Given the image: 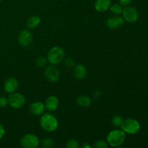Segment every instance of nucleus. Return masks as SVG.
<instances>
[{
  "label": "nucleus",
  "mask_w": 148,
  "mask_h": 148,
  "mask_svg": "<svg viewBox=\"0 0 148 148\" xmlns=\"http://www.w3.org/2000/svg\"><path fill=\"white\" fill-rule=\"evenodd\" d=\"M121 128L125 134H135L140 131V124L137 120L134 119H127L123 121Z\"/></svg>",
  "instance_id": "nucleus-4"
},
{
  "label": "nucleus",
  "mask_w": 148,
  "mask_h": 148,
  "mask_svg": "<svg viewBox=\"0 0 148 148\" xmlns=\"http://www.w3.org/2000/svg\"><path fill=\"white\" fill-rule=\"evenodd\" d=\"M1 1V0H0V1Z\"/></svg>",
  "instance_id": "nucleus-28"
},
{
  "label": "nucleus",
  "mask_w": 148,
  "mask_h": 148,
  "mask_svg": "<svg viewBox=\"0 0 148 148\" xmlns=\"http://www.w3.org/2000/svg\"><path fill=\"white\" fill-rule=\"evenodd\" d=\"M95 147L97 148H106L108 147V143L104 140H98L95 143Z\"/></svg>",
  "instance_id": "nucleus-23"
},
{
  "label": "nucleus",
  "mask_w": 148,
  "mask_h": 148,
  "mask_svg": "<svg viewBox=\"0 0 148 148\" xmlns=\"http://www.w3.org/2000/svg\"><path fill=\"white\" fill-rule=\"evenodd\" d=\"M74 75L77 79L79 80L84 79L87 76L86 67L83 64L77 65L74 69Z\"/></svg>",
  "instance_id": "nucleus-15"
},
{
  "label": "nucleus",
  "mask_w": 148,
  "mask_h": 148,
  "mask_svg": "<svg viewBox=\"0 0 148 148\" xmlns=\"http://www.w3.org/2000/svg\"><path fill=\"white\" fill-rule=\"evenodd\" d=\"M8 103L12 108L19 109L25 103V98L21 93L14 92L12 93H10L8 97Z\"/></svg>",
  "instance_id": "nucleus-5"
},
{
  "label": "nucleus",
  "mask_w": 148,
  "mask_h": 148,
  "mask_svg": "<svg viewBox=\"0 0 148 148\" xmlns=\"http://www.w3.org/2000/svg\"><path fill=\"white\" fill-rule=\"evenodd\" d=\"M40 23V18L38 16H32L27 20V27L29 29H36Z\"/></svg>",
  "instance_id": "nucleus-16"
},
{
  "label": "nucleus",
  "mask_w": 148,
  "mask_h": 148,
  "mask_svg": "<svg viewBox=\"0 0 148 148\" xmlns=\"http://www.w3.org/2000/svg\"><path fill=\"white\" fill-rule=\"evenodd\" d=\"M33 40L32 33L27 30H22L18 35L19 43L23 47H28L30 46Z\"/></svg>",
  "instance_id": "nucleus-9"
},
{
  "label": "nucleus",
  "mask_w": 148,
  "mask_h": 148,
  "mask_svg": "<svg viewBox=\"0 0 148 148\" xmlns=\"http://www.w3.org/2000/svg\"><path fill=\"white\" fill-rule=\"evenodd\" d=\"M39 139L36 134H27L20 140V145L24 148H36L39 146Z\"/></svg>",
  "instance_id": "nucleus-6"
},
{
  "label": "nucleus",
  "mask_w": 148,
  "mask_h": 148,
  "mask_svg": "<svg viewBox=\"0 0 148 148\" xmlns=\"http://www.w3.org/2000/svg\"><path fill=\"white\" fill-rule=\"evenodd\" d=\"M4 133H5V130H4V127L0 124V139H1L4 137Z\"/></svg>",
  "instance_id": "nucleus-26"
},
{
  "label": "nucleus",
  "mask_w": 148,
  "mask_h": 148,
  "mask_svg": "<svg viewBox=\"0 0 148 148\" xmlns=\"http://www.w3.org/2000/svg\"><path fill=\"white\" fill-rule=\"evenodd\" d=\"M110 10H111V13L116 15H119V14H121L123 12V8L120 4H114L111 5L110 7Z\"/></svg>",
  "instance_id": "nucleus-18"
},
{
  "label": "nucleus",
  "mask_w": 148,
  "mask_h": 148,
  "mask_svg": "<svg viewBox=\"0 0 148 148\" xmlns=\"http://www.w3.org/2000/svg\"><path fill=\"white\" fill-rule=\"evenodd\" d=\"M111 5V0H97L95 3V9L98 12H103L110 8Z\"/></svg>",
  "instance_id": "nucleus-14"
},
{
  "label": "nucleus",
  "mask_w": 148,
  "mask_h": 148,
  "mask_svg": "<svg viewBox=\"0 0 148 148\" xmlns=\"http://www.w3.org/2000/svg\"><path fill=\"white\" fill-rule=\"evenodd\" d=\"M122 14L123 18L128 23H135L138 20V12L133 7H126L125 8L123 9Z\"/></svg>",
  "instance_id": "nucleus-7"
},
{
  "label": "nucleus",
  "mask_w": 148,
  "mask_h": 148,
  "mask_svg": "<svg viewBox=\"0 0 148 148\" xmlns=\"http://www.w3.org/2000/svg\"><path fill=\"white\" fill-rule=\"evenodd\" d=\"M44 76L49 82H56L59 80L60 72L59 69L54 66H49L44 71Z\"/></svg>",
  "instance_id": "nucleus-8"
},
{
  "label": "nucleus",
  "mask_w": 148,
  "mask_h": 148,
  "mask_svg": "<svg viewBox=\"0 0 148 148\" xmlns=\"http://www.w3.org/2000/svg\"><path fill=\"white\" fill-rule=\"evenodd\" d=\"M59 106V100L54 95H51L45 102V107L49 111H54Z\"/></svg>",
  "instance_id": "nucleus-12"
},
{
  "label": "nucleus",
  "mask_w": 148,
  "mask_h": 148,
  "mask_svg": "<svg viewBox=\"0 0 148 148\" xmlns=\"http://www.w3.org/2000/svg\"><path fill=\"white\" fill-rule=\"evenodd\" d=\"M92 103V99L86 95H80L77 99V103L81 107H88Z\"/></svg>",
  "instance_id": "nucleus-17"
},
{
  "label": "nucleus",
  "mask_w": 148,
  "mask_h": 148,
  "mask_svg": "<svg viewBox=\"0 0 148 148\" xmlns=\"http://www.w3.org/2000/svg\"><path fill=\"white\" fill-rule=\"evenodd\" d=\"M124 24V19L120 16H115L111 17L107 20L106 25L108 28L111 30H116V29L120 28L122 27Z\"/></svg>",
  "instance_id": "nucleus-10"
},
{
  "label": "nucleus",
  "mask_w": 148,
  "mask_h": 148,
  "mask_svg": "<svg viewBox=\"0 0 148 148\" xmlns=\"http://www.w3.org/2000/svg\"><path fill=\"white\" fill-rule=\"evenodd\" d=\"M107 143L111 147H119L126 140L125 132L122 130H112L107 136Z\"/></svg>",
  "instance_id": "nucleus-2"
},
{
  "label": "nucleus",
  "mask_w": 148,
  "mask_h": 148,
  "mask_svg": "<svg viewBox=\"0 0 148 148\" xmlns=\"http://www.w3.org/2000/svg\"><path fill=\"white\" fill-rule=\"evenodd\" d=\"M65 52L62 48L54 46L49 50L47 54V61L52 65L59 64L63 61Z\"/></svg>",
  "instance_id": "nucleus-3"
},
{
  "label": "nucleus",
  "mask_w": 148,
  "mask_h": 148,
  "mask_svg": "<svg viewBox=\"0 0 148 148\" xmlns=\"http://www.w3.org/2000/svg\"><path fill=\"white\" fill-rule=\"evenodd\" d=\"M122 122H123V119L121 116H120L119 115H116L114 116H113L112 124L114 127H121Z\"/></svg>",
  "instance_id": "nucleus-20"
},
{
  "label": "nucleus",
  "mask_w": 148,
  "mask_h": 148,
  "mask_svg": "<svg viewBox=\"0 0 148 148\" xmlns=\"http://www.w3.org/2000/svg\"><path fill=\"white\" fill-rule=\"evenodd\" d=\"M8 104V99L4 97H0V108H4Z\"/></svg>",
  "instance_id": "nucleus-24"
},
{
  "label": "nucleus",
  "mask_w": 148,
  "mask_h": 148,
  "mask_svg": "<svg viewBox=\"0 0 148 148\" xmlns=\"http://www.w3.org/2000/svg\"><path fill=\"white\" fill-rule=\"evenodd\" d=\"M132 0H119V2L121 6H128L131 4Z\"/></svg>",
  "instance_id": "nucleus-25"
},
{
  "label": "nucleus",
  "mask_w": 148,
  "mask_h": 148,
  "mask_svg": "<svg viewBox=\"0 0 148 148\" xmlns=\"http://www.w3.org/2000/svg\"><path fill=\"white\" fill-rule=\"evenodd\" d=\"M83 147H90V145H84Z\"/></svg>",
  "instance_id": "nucleus-27"
},
{
  "label": "nucleus",
  "mask_w": 148,
  "mask_h": 148,
  "mask_svg": "<svg viewBox=\"0 0 148 148\" xmlns=\"http://www.w3.org/2000/svg\"><path fill=\"white\" fill-rule=\"evenodd\" d=\"M41 145L43 147L51 148L54 145V141L51 138H46L43 139L41 142Z\"/></svg>",
  "instance_id": "nucleus-19"
},
{
  "label": "nucleus",
  "mask_w": 148,
  "mask_h": 148,
  "mask_svg": "<svg viewBox=\"0 0 148 148\" xmlns=\"http://www.w3.org/2000/svg\"><path fill=\"white\" fill-rule=\"evenodd\" d=\"M40 125L44 131L47 132H53L58 128L59 123L54 116L49 113H46L40 117Z\"/></svg>",
  "instance_id": "nucleus-1"
},
{
  "label": "nucleus",
  "mask_w": 148,
  "mask_h": 148,
  "mask_svg": "<svg viewBox=\"0 0 148 148\" xmlns=\"http://www.w3.org/2000/svg\"><path fill=\"white\" fill-rule=\"evenodd\" d=\"M46 62H47V59L45 57H43V56H38L36 60V65L38 67H43V66H45L46 64Z\"/></svg>",
  "instance_id": "nucleus-21"
},
{
  "label": "nucleus",
  "mask_w": 148,
  "mask_h": 148,
  "mask_svg": "<svg viewBox=\"0 0 148 148\" xmlns=\"http://www.w3.org/2000/svg\"><path fill=\"white\" fill-rule=\"evenodd\" d=\"M18 81L14 77H10L5 81L4 85V90L8 93H12L15 92L18 88Z\"/></svg>",
  "instance_id": "nucleus-11"
},
{
  "label": "nucleus",
  "mask_w": 148,
  "mask_h": 148,
  "mask_svg": "<svg viewBox=\"0 0 148 148\" xmlns=\"http://www.w3.org/2000/svg\"><path fill=\"white\" fill-rule=\"evenodd\" d=\"M45 111V105L41 102L33 103L30 106V111L35 116H40Z\"/></svg>",
  "instance_id": "nucleus-13"
},
{
  "label": "nucleus",
  "mask_w": 148,
  "mask_h": 148,
  "mask_svg": "<svg viewBox=\"0 0 148 148\" xmlns=\"http://www.w3.org/2000/svg\"><path fill=\"white\" fill-rule=\"evenodd\" d=\"M78 147H79L78 142L75 139L68 140L66 144V147L67 148H78Z\"/></svg>",
  "instance_id": "nucleus-22"
}]
</instances>
